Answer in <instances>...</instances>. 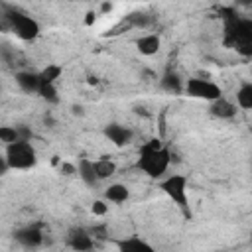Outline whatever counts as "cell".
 <instances>
[{
  "instance_id": "1",
  "label": "cell",
  "mask_w": 252,
  "mask_h": 252,
  "mask_svg": "<svg viewBox=\"0 0 252 252\" xmlns=\"http://www.w3.org/2000/svg\"><path fill=\"white\" fill-rule=\"evenodd\" d=\"M171 152L169 148H165L158 138H152L150 142H146L140 148V156L136 159V167L146 173L152 179H161L165 177L169 163H171Z\"/></svg>"
},
{
  "instance_id": "2",
  "label": "cell",
  "mask_w": 252,
  "mask_h": 252,
  "mask_svg": "<svg viewBox=\"0 0 252 252\" xmlns=\"http://www.w3.org/2000/svg\"><path fill=\"white\" fill-rule=\"evenodd\" d=\"M158 187L169 197V201L183 213L185 219H191V205H189V195H187V177L183 173H171L159 179Z\"/></svg>"
},
{
  "instance_id": "3",
  "label": "cell",
  "mask_w": 252,
  "mask_h": 252,
  "mask_svg": "<svg viewBox=\"0 0 252 252\" xmlns=\"http://www.w3.org/2000/svg\"><path fill=\"white\" fill-rule=\"evenodd\" d=\"M4 158H6V163L10 169H20V171L32 169L37 163L35 148L32 142H26V140H16V142L8 144L4 150Z\"/></svg>"
},
{
  "instance_id": "4",
  "label": "cell",
  "mask_w": 252,
  "mask_h": 252,
  "mask_svg": "<svg viewBox=\"0 0 252 252\" xmlns=\"http://www.w3.org/2000/svg\"><path fill=\"white\" fill-rule=\"evenodd\" d=\"M2 22L6 24V28L10 32H14L20 39L24 41H32L39 35V24L35 18L16 10V8H8L6 14L2 16Z\"/></svg>"
},
{
  "instance_id": "5",
  "label": "cell",
  "mask_w": 252,
  "mask_h": 252,
  "mask_svg": "<svg viewBox=\"0 0 252 252\" xmlns=\"http://www.w3.org/2000/svg\"><path fill=\"white\" fill-rule=\"evenodd\" d=\"M183 93L191 98H199V100H207V102H213V100L222 96V89L207 77H189V79H185L183 81Z\"/></svg>"
},
{
  "instance_id": "6",
  "label": "cell",
  "mask_w": 252,
  "mask_h": 252,
  "mask_svg": "<svg viewBox=\"0 0 252 252\" xmlns=\"http://www.w3.org/2000/svg\"><path fill=\"white\" fill-rule=\"evenodd\" d=\"M65 242L75 252H91L94 248V238L85 226H71L65 234Z\"/></svg>"
},
{
  "instance_id": "7",
  "label": "cell",
  "mask_w": 252,
  "mask_h": 252,
  "mask_svg": "<svg viewBox=\"0 0 252 252\" xmlns=\"http://www.w3.org/2000/svg\"><path fill=\"white\" fill-rule=\"evenodd\" d=\"M102 132H104L106 140H108L112 146H116V148L128 146V144L132 142V138H134V130L128 128V126H124V124H118V122L106 124Z\"/></svg>"
},
{
  "instance_id": "8",
  "label": "cell",
  "mask_w": 252,
  "mask_h": 252,
  "mask_svg": "<svg viewBox=\"0 0 252 252\" xmlns=\"http://www.w3.org/2000/svg\"><path fill=\"white\" fill-rule=\"evenodd\" d=\"M112 244L116 246V252H158L148 240H144L138 234H128L122 238H114Z\"/></svg>"
},
{
  "instance_id": "9",
  "label": "cell",
  "mask_w": 252,
  "mask_h": 252,
  "mask_svg": "<svg viewBox=\"0 0 252 252\" xmlns=\"http://www.w3.org/2000/svg\"><path fill=\"white\" fill-rule=\"evenodd\" d=\"M14 238L26 248H37L43 244V232L37 226H22L14 232Z\"/></svg>"
},
{
  "instance_id": "10",
  "label": "cell",
  "mask_w": 252,
  "mask_h": 252,
  "mask_svg": "<svg viewBox=\"0 0 252 252\" xmlns=\"http://www.w3.org/2000/svg\"><path fill=\"white\" fill-rule=\"evenodd\" d=\"M209 112L215 116V118H220V120H228V118H234L236 116V104L224 96L209 102Z\"/></svg>"
},
{
  "instance_id": "11",
  "label": "cell",
  "mask_w": 252,
  "mask_h": 252,
  "mask_svg": "<svg viewBox=\"0 0 252 252\" xmlns=\"http://www.w3.org/2000/svg\"><path fill=\"white\" fill-rule=\"evenodd\" d=\"M102 199L106 203H114V205H120V203H126L130 199V189L124 185V183H110L108 187H104L102 191Z\"/></svg>"
},
{
  "instance_id": "12",
  "label": "cell",
  "mask_w": 252,
  "mask_h": 252,
  "mask_svg": "<svg viewBox=\"0 0 252 252\" xmlns=\"http://www.w3.org/2000/svg\"><path fill=\"white\" fill-rule=\"evenodd\" d=\"M161 47V37L158 33H144L136 39V49L142 53V55H156Z\"/></svg>"
},
{
  "instance_id": "13",
  "label": "cell",
  "mask_w": 252,
  "mask_h": 252,
  "mask_svg": "<svg viewBox=\"0 0 252 252\" xmlns=\"http://www.w3.org/2000/svg\"><path fill=\"white\" fill-rule=\"evenodd\" d=\"M16 83L18 87L24 91V93H30V94H37V89H39V77L35 71H18L16 73Z\"/></svg>"
},
{
  "instance_id": "14",
  "label": "cell",
  "mask_w": 252,
  "mask_h": 252,
  "mask_svg": "<svg viewBox=\"0 0 252 252\" xmlns=\"http://www.w3.org/2000/svg\"><path fill=\"white\" fill-rule=\"evenodd\" d=\"M77 175L81 177V181H83L87 187H94V185L98 183V179H96V175H94L93 159H89V158L79 159V163H77Z\"/></svg>"
},
{
  "instance_id": "15",
  "label": "cell",
  "mask_w": 252,
  "mask_h": 252,
  "mask_svg": "<svg viewBox=\"0 0 252 252\" xmlns=\"http://www.w3.org/2000/svg\"><path fill=\"white\" fill-rule=\"evenodd\" d=\"M61 75H63V67L57 65V63H49L41 71H37L39 85H57V81L61 79Z\"/></svg>"
},
{
  "instance_id": "16",
  "label": "cell",
  "mask_w": 252,
  "mask_h": 252,
  "mask_svg": "<svg viewBox=\"0 0 252 252\" xmlns=\"http://www.w3.org/2000/svg\"><path fill=\"white\" fill-rule=\"evenodd\" d=\"M93 167H94V175L98 181H104V179H110L114 173H116V163L108 158H100V159H94L93 161Z\"/></svg>"
},
{
  "instance_id": "17",
  "label": "cell",
  "mask_w": 252,
  "mask_h": 252,
  "mask_svg": "<svg viewBox=\"0 0 252 252\" xmlns=\"http://www.w3.org/2000/svg\"><path fill=\"white\" fill-rule=\"evenodd\" d=\"M159 87L165 91V93H171V94H179L183 93V79L173 73V71H167L161 79H159Z\"/></svg>"
},
{
  "instance_id": "18",
  "label": "cell",
  "mask_w": 252,
  "mask_h": 252,
  "mask_svg": "<svg viewBox=\"0 0 252 252\" xmlns=\"http://www.w3.org/2000/svg\"><path fill=\"white\" fill-rule=\"evenodd\" d=\"M236 106L242 110H250L252 108V83L244 81L238 91H236Z\"/></svg>"
},
{
  "instance_id": "19",
  "label": "cell",
  "mask_w": 252,
  "mask_h": 252,
  "mask_svg": "<svg viewBox=\"0 0 252 252\" xmlns=\"http://www.w3.org/2000/svg\"><path fill=\"white\" fill-rule=\"evenodd\" d=\"M37 94H39L43 100L51 102V104L59 102V91H57V85H39Z\"/></svg>"
},
{
  "instance_id": "20",
  "label": "cell",
  "mask_w": 252,
  "mask_h": 252,
  "mask_svg": "<svg viewBox=\"0 0 252 252\" xmlns=\"http://www.w3.org/2000/svg\"><path fill=\"white\" fill-rule=\"evenodd\" d=\"M16 140H18V130H16V126H0V142H2L4 146L12 144V142H16Z\"/></svg>"
},
{
  "instance_id": "21",
  "label": "cell",
  "mask_w": 252,
  "mask_h": 252,
  "mask_svg": "<svg viewBox=\"0 0 252 252\" xmlns=\"http://www.w3.org/2000/svg\"><path fill=\"white\" fill-rule=\"evenodd\" d=\"M91 213L94 217H104L108 213V203L104 199H94L93 205H91Z\"/></svg>"
},
{
  "instance_id": "22",
  "label": "cell",
  "mask_w": 252,
  "mask_h": 252,
  "mask_svg": "<svg viewBox=\"0 0 252 252\" xmlns=\"http://www.w3.org/2000/svg\"><path fill=\"white\" fill-rule=\"evenodd\" d=\"M89 232L93 234V238H94V242H96V240H110V234H108V230H106V224H100V226H94V228H91Z\"/></svg>"
},
{
  "instance_id": "23",
  "label": "cell",
  "mask_w": 252,
  "mask_h": 252,
  "mask_svg": "<svg viewBox=\"0 0 252 252\" xmlns=\"http://www.w3.org/2000/svg\"><path fill=\"white\" fill-rule=\"evenodd\" d=\"M130 24L134 26V28H144V26H148L150 24V18L146 16V14H132L130 16Z\"/></svg>"
},
{
  "instance_id": "24",
  "label": "cell",
  "mask_w": 252,
  "mask_h": 252,
  "mask_svg": "<svg viewBox=\"0 0 252 252\" xmlns=\"http://www.w3.org/2000/svg\"><path fill=\"white\" fill-rule=\"evenodd\" d=\"M16 130H18V140H26V142H32V138H33V132L26 126V124H20V126H16Z\"/></svg>"
},
{
  "instance_id": "25",
  "label": "cell",
  "mask_w": 252,
  "mask_h": 252,
  "mask_svg": "<svg viewBox=\"0 0 252 252\" xmlns=\"http://www.w3.org/2000/svg\"><path fill=\"white\" fill-rule=\"evenodd\" d=\"M59 171H61L63 175H75V173H77V165H73V163H69V161H63V163L59 165Z\"/></svg>"
},
{
  "instance_id": "26",
  "label": "cell",
  "mask_w": 252,
  "mask_h": 252,
  "mask_svg": "<svg viewBox=\"0 0 252 252\" xmlns=\"http://www.w3.org/2000/svg\"><path fill=\"white\" fill-rule=\"evenodd\" d=\"M8 169H10V167H8V163H6V158H4V154H0V177L6 175Z\"/></svg>"
},
{
  "instance_id": "27",
  "label": "cell",
  "mask_w": 252,
  "mask_h": 252,
  "mask_svg": "<svg viewBox=\"0 0 252 252\" xmlns=\"http://www.w3.org/2000/svg\"><path fill=\"white\" fill-rule=\"evenodd\" d=\"M94 18H96V16H94V12H87V20H85V24H87V26H91V24L94 22Z\"/></svg>"
},
{
  "instance_id": "28",
  "label": "cell",
  "mask_w": 252,
  "mask_h": 252,
  "mask_svg": "<svg viewBox=\"0 0 252 252\" xmlns=\"http://www.w3.org/2000/svg\"><path fill=\"white\" fill-rule=\"evenodd\" d=\"M100 10H102V12H110V10H112V4L104 2V4H100Z\"/></svg>"
}]
</instances>
